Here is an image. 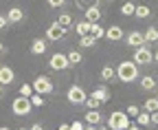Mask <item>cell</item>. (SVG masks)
I'll return each instance as SVG.
<instances>
[{
    "label": "cell",
    "mask_w": 158,
    "mask_h": 130,
    "mask_svg": "<svg viewBox=\"0 0 158 130\" xmlns=\"http://www.w3.org/2000/svg\"><path fill=\"white\" fill-rule=\"evenodd\" d=\"M116 80H121L125 84H132L134 80H138V66L132 60H125L116 66Z\"/></svg>",
    "instance_id": "6da1fadb"
},
{
    "label": "cell",
    "mask_w": 158,
    "mask_h": 130,
    "mask_svg": "<svg viewBox=\"0 0 158 130\" xmlns=\"http://www.w3.org/2000/svg\"><path fill=\"white\" fill-rule=\"evenodd\" d=\"M132 124V119L125 115V110H114L108 119V128L110 130H127Z\"/></svg>",
    "instance_id": "7a4b0ae2"
},
{
    "label": "cell",
    "mask_w": 158,
    "mask_h": 130,
    "mask_svg": "<svg viewBox=\"0 0 158 130\" xmlns=\"http://www.w3.org/2000/svg\"><path fill=\"white\" fill-rule=\"evenodd\" d=\"M31 110H33V104H31V99H29V97L18 95V97L11 102V113H13L15 117H27Z\"/></svg>",
    "instance_id": "3957f363"
},
{
    "label": "cell",
    "mask_w": 158,
    "mask_h": 130,
    "mask_svg": "<svg viewBox=\"0 0 158 130\" xmlns=\"http://www.w3.org/2000/svg\"><path fill=\"white\" fill-rule=\"evenodd\" d=\"M132 62H134L136 66H147V64H152V62H154V53H152L149 44H143V46L134 49V58H132Z\"/></svg>",
    "instance_id": "277c9868"
},
{
    "label": "cell",
    "mask_w": 158,
    "mask_h": 130,
    "mask_svg": "<svg viewBox=\"0 0 158 130\" xmlns=\"http://www.w3.org/2000/svg\"><path fill=\"white\" fill-rule=\"evenodd\" d=\"M66 99H68L73 106H84V102L88 99V93H86L81 86H79V84H75V86H70V88H68Z\"/></svg>",
    "instance_id": "5b68a950"
},
{
    "label": "cell",
    "mask_w": 158,
    "mask_h": 130,
    "mask_svg": "<svg viewBox=\"0 0 158 130\" xmlns=\"http://www.w3.org/2000/svg\"><path fill=\"white\" fill-rule=\"evenodd\" d=\"M31 86H33V90L37 93V95H48V93H53V88H55L51 77H46V75H37Z\"/></svg>",
    "instance_id": "8992f818"
},
{
    "label": "cell",
    "mask_w": 158,
    "mask_h": 130,
    "mask_svg": "<svg viewBox=\"0 0 158 130\" xmlns=\"http://www.w3.org/2000/svg\"><path fill=\"white\" fill-rule=\"evenodd\" d=\"M48 66H51L53 71H64V68H68V66H70L68 55H66V53H53L51 60H48Z\"/></svg>",
    "instance_id": "52a82bcc"
},
{
    "label": "cell",
    "mask_w": 158,
    "mask_h": 130,
    "mask_svg": "<svg viewBox=\"0 0 158 130\" xmlns=\"http://www.w3.org/2000/svg\"><path fill=\"white\" fill-rule=\"evenodd\" d=\"M66 31H68V29H64L59 22H53V24L46 29V38L53 40V42H57V40H62L64 35H66Z\"/></svg>",
    "instance_id": "ba28073f"
},
{
    "label": "cell",
    "mask_w": 158,
    "mask_h": 130,
    "mask_svg": "<svg viewBox=\"0 0 158 130\" xmlns=\"http://www.w3.org/2000/svg\"><path fill=\"white\" fill-rule=\"evenodd\" d=\"M125 42H127L132 49H138V46L147 44V42H145V35H143L141 31H130V33L125 35Z\"/></svg>",
    "instance_id": "9c48e42d"
},
{
    "label": "cell",
    "mask_w": 158,
    "mask_h": 130,
    "mask_svg": "<svg viewBox=\"0 0 158 130\" xmlns=\"http://www.w3.org/2000/svg\"><path fill=\"white\" fill-rule=\"evenodd\" d=\"M106 38H108L110 42H118V40L125 38V33H123V29L118 27V24H112V27L106 29Z\"/></svg>",
    "instance_id": "30bf717a"
},
{
    "label": "cell",
    "mask_w": 158,
    "mask_h": 130,
    "mask_svg": "<svg viewBox=\"0 0 158 130\" xmlns=\"http://www.w3.org/2000/svg\"><path fill=\"white\" fill-rule=\"evenodd\" d=\"M24 20V11L20 9V7H11L9 13H7V22L9 24H18V22H22Z\"/></svg>",
    "instance_id": "8fae6325"
},
{
    "label": "cell",
    "mask_w": 158,
    "mask_h": 130,
    "mask_svg": "<svg viewBox=\"0 0 158 130\" xmlns=\"http://www.w3.org/2000/svg\"><path fill=\"white\" fill-rule=\"evenodd\" d=\"M90 97L97 99V102H101V104H106V102L110 99V90H108V86H99V88H94V90L90 93Z\"/></svg>",
    "instance_id": "7c38bea8"
},
{
    "label": "cell",
    "mask_w": 158,
    "mask_h": 130,
    "mask_svg": "<svg viewBox=\"0 0 158 130\" xmlns=\"http://www.w3.org/2000/svg\"><path fill=\"white\" fill-rule=\"evenodd\" d=\"M13 80H15L13 68H11V66H0V84L7 86V84H11Z\"/></svg>",
    "instance_id": "4fadbf2b"
},
{
    "label": "cell",
    "mask_w": 158,
    "mask_h": 130,
    "mask_svg": "<svg viewBox=\"0 0 158 130\" xmlns=\"http://www.w3.org/2000/svg\"><path fill=\"white\" fill-rule=\"evenodd\" d=\"M99 18H101V9H99V5H90L86 7V20L92 24V22H99Z\"/></svg>",
    "instance_id": "5bb4252c"
},
{
    "label": "cell",
    "mask_w": 158,
    "mask_h": 130,
    "mask_svg": "<svg viewBox=\"0 0 158 130\" xmlns=\"http://www.w3.org/2000/svg\"><path fill=\"white\" fill-rule=\"evenodd\" d=\"M46 49H48V46H46V42H44L42 38H35V40L31 42V53H33V55H44Z\"/></svg>",
    "instance_id": "9a60e30c"
},
{
    "label": "cell",
    "mask_w": 158,
    "mask_h": 130,
    "mask_svg": "<svg viewBox=\"0 0 158 130\" xmlns=\"http://www.w3.org/2000/svg\"><path fill=\"white\" fill-rule=\"evenodd\" d=\"M84 119H86V124H88V126H99L103 117H101V113H99V110H88Z\"/></svg>",
    "instance_id": "2e32d148"
},
{
    "label": "cell",
    "mask_w": 158,
    "mask_h": 130,
    "mask_svg": "<svg viewBox=\"0 0 158 130\" xmlns=\"http://www.w3.org/2000/svg\"><path fill=\"white\" fill-rule=\"evenodd\" d=\"M99 75H101V80H103V82H112V80L116 77V68H114V66H103Z\"/></svg>",
    "instance_id": "e0dca14e"
},
{
    "label": "cell",
    "mask_w": 158,
    "mask_h": 130,
    "mask_svg": "<svg viewBox=\"0 0 158 130\" xmlns=\"http://www.w3.org/2000/svg\"><path fill=\"white\" fill-rule=\"evenodd\" d=\"M156 80L152 77V75H145V77H141V88L143 90H156Z\"/></svg>",
    "instance_id": "ac0fdd59"
},
{
    "label": "cell",
    "mask_w": 158,
    "mask_h": 130,
    "mask_svg": "<svg viewBox=\"0 0 158 130\" xmlns=\"http://www.w3.org/2000/svg\"><path fill=\"white\" fill-rule=\"evenodd\" d=\"M145 42L147 44H154V42H158V29L156 27H149V29H145Z\"/></svg>",
    "instance_id": "d6986e66"
},
{
    "label": "cell",
    "mask_w": 158,
    "mask_h": 130,
    "mask_svg": "<svg viewBox=\"0 0 158 130\" xmlns=\"http://www.w3.org/2000/svg\"><path fill=\"white\" fill-rule=\"evenodd\" d=\"M143 110L145 113H156L158 110V97H149V99H145V104H143Z\"/></svg>",
    "instance_id": "ffe728a7"
},
{
    "label": "cell",
    "mask_w": 158,
    "mask_h": 130,
    "mask_svg": "<svg viewBox=\"0 0 158 130\" xmlns=\"http://www.w3.org/2000/svg\"><path fill=\"white\" fill-rule=\"evenodd\" d=\"M90 35H94L97 40H99V38H106V29L99 24V22H92V24H90Z\"/></svg>",
    "instance_id": "44dd1931"
},
{
    "label": "cell",
    "mask_w": 158,
    "mask_h": 130,
    "mask_svg": "<svg viewBox=\"0 0 158 130\" xmlns=\"http://www.w3.org/2000/svg\"><path fill=\"white\" fill-rule=\"evenodd\" d=\"M75 29H77V33H79V38H84V35L90 33V22H88V20H81V22L75 24Z\"/></svg>",
    "instance_id": "7402d4cb"
},
{
    "label": "cell",
    "mask_w": 158,
    "mask_h": 130,
    "mask_svg": "<svg viewBox=\"0 0 158 130\" xmlns=\"http://www.w3.org/2000/svg\"><path fill=\"white\" fill-rule=\"evenodd\" d=\"M97 44V38H94V35H84V38H79V46H81V49H90V46H94Z\"/></svg>",
    "instance_id": "603a6c76"
},
{
    "label": "cell",
    "mask_w": 158,
    "mask_h": 130,
    "mask_svg": "<svg viewBox=\"0 0 158 130\" xmlns=\"http://www.w3.org/2000/svg\"><path fill=\"white\" fill-rule=\"evenodd\" d=\"M57 22L62 24L64 29H68V27H73V15L64 11V13H59V18H57Z\"/></svg>",
    "instance_id": "cb8c5ba5"
},
{
    "label": "cell",
    "mask_w": 158,
    "mask_h": 130,
    "mask_svg": "<svg viewBox=\"0 0 158 130\" xmlns=\"http://www.w3.org/2000/svg\"><path fill=\"white\" fill-rule=\"evenodd\" d=\"M66 55H68V62H70V66H77L79 62H81V53H79L77 49H73V51H68Z\"/></svg>",
    "instance_id": "d4e9b609"
},
{
    "label": "cell",
    "mask_w": 158,
    "mask_h": 130,
    "mask_svg": "<svg viewBox=\"0 0 158 130\" xmlns=\"http://www.w3.org/2000/svg\"><path fill=\"white\" fill-rule=\"evenodd\" d=\"M136 124L141 126V128L149 126V124H152V119H149V113H145V110H141V113H138V117H136Z\"/></svg>",
    "instance_id": "484cf974"
},
{
    "label": "cell",
    "mask_w": 158,
    "mask_h": 130,
    "mask_svg": "<svg viewBox=\"0 0 158 130\" xmlns=\"http://www.w3.org/2000/svg\"><path fill=\"white\" fill-rule=\"evenodd\" d=\"M149 7H145V5H136V11H134V15L136 18H141V20H143V18H149Z\"/></svg>",
    "instance_id": "4316f807"
},
{
    "label": "cell",
    "mask_w": 158,
    "mask_h": 130,
    "mask_svg": "<svg viewBox=\"0 0 158 130\" xmlns=\"http://www.w3.org/2000/svg\"><path fill=\"white\" fill-rule=\"evenodd\" d=\"M141 110H143V108H138V106H134V104H130V106L125 108V115H127L130 119H136V117H138V113H141Z\"/></svg>",
    "instance_id": "83f0119b"
},
{
    "label": "cell",
    "mask_w": 158,
    "mask_h": 130,
    "mask_svg": "<svg viewBox=\"0 0 158 130\" xmlns=\"http://www.w3.org/2000/svg\"><path fill=\"white\" fill-rule=\"evenodd\" d=\"M29 99H31V104H33V106H37V108H42V106L46 104V102H44V95H37V93H33Z\"/></svg>",
    "instance_id": "f1b7e54d"
},
{
    "label": "cell",
    "mask_w": 158,
    "mask_h": 130,
    "mask_svg": "<svg viewBox=\"0 0 158 130\" xmlns=\"http://www.w3.org/2000/svg\"><path fill=\"white\" fill-rule=\"evenodd\" d=\"M134 11H136V5H134V2H123V5H121V13H123V15H132Z\"/></svg>",
    "instance_id": "f546056e"
},
{
    "label": "cell",
    "mask_w": 158,
    "mask_h": 130,
    "mask_svg": "<svg viewBox=\"0 0 158 130\" xmlns=\"http://www.w3.org/2000/svg\"><path fill=\"white\" fill-rule=\"evenodd\" d=\"M33 93H35V90H33L31 84H22V86H20V95H22V97H31Z\"/></svg>",
    "instance_id": "4dcf8cb0"
},
{
    "label": "cell",
    "mask_w": 158,
    "mask_h": 130,
    "mask_svg": "<svg viewBox=\"0 0 158 130\" xmlns=\"http://www.w3.org/2000/svg\"><path fill=\"white\" fill-rule=\"evenodd\" d=\"M84 106H86L88 110H99V106H101V102H97V99H92V97H88V99L84 102Z\"/></svg>",
    "instance_id": "1f68e13d"
},
{
    "label": "cell",
    "mask_w": 158,
    "mask_h": 130,
    "mask_svg": "<svg viewBox=\"0 0 158 130\" xmlns=\"http://www.w3.org/2000/svg\"><path fill=\"white\" fill-rule=\"evenodd\" d=\"M46 2H48V7L59 9V7H64V5H66V0H46Z\"/></svg>",
    "instance_id": "d6a6232c"
},
{
    "label": "cell",
    "mask_w": 158,
    "mask_h": 130,
    "mask_svg": "<svg viewBox=\"0 0 158 130\" xmlns=\"http://www.w3.org/2000/svg\"><path fill=\"white\" fill-rule=\"evenodd\" d=\"M70 130H86V126H84V121H79V119H77V121L70 124Z\"/></svg>",
    "instance_id": "836d02e7"
},
{
    "label": "cell",
    "mask_w": 158,
    "mask_h": 130,
    "mask_svg": "<svg viewBox=\"0 0 158 130\" xmlns=\"http://www.w3.org/2000/svg\"><path fill=\"white\" fill-rule=\"evenodd\" d=\"M7 24H9V22H7V15H0V31H2Z\"/></svg>",
    "instance_id": "e575fe53"
},
{
    "label": "cell",
    "mask_w": 158,
    "mask_h": 130,
    "mask_svg": "<svg viewBox=\"0 0 158 130\" xmlns=\"http://www.w3.org/2000/svg\"><path fill=\"white\" fill-rule=\"evenodd\" d=\"M149 119H152V124H156V126H158V110H156V113H152V115H149Z\"/></svg>",
    "instance_id": "d590c367"
},
{
    "label": "cell",
    "mask_w": 158,
    "mask_h": 130,
    "mask_svg": "<svg viewBox=\"0 0 158 130\" xmlns=\"http://www.w3.org/2000/svg\"><path fill=\"white\" fill-rule=\"evenodd\" d=\"M127 130H143V128H141V126H138V124H134V121H132V124H130V128H127Z\"/></svg>",
    "instance_id": "8d00e7d4"
},
{
    "label": "cell",
    "mask_w": 158,
    "mask_h": 130,
    "mask_svg": "<svg viewBox=\"0 0 158 130\" xmlns=\"http://www.w3.org/2000/svg\"><path fill=\"white\" fill-rule=\"evenodd\" d=\"M29 130H44V128H42V126H40V124H33V126H31Z\"/></svg>",
    "instance_id": "74e56055"
},
{
    "label": "cell",
    "mask_w": 158,
    "mask_h": 130,
    "mask_svg": "<svg viewBox=\"0 0 158 130\" xmlns=\"http://www.w3.org/2000/svg\"><path fill=\"white\" fill-rule=\"evenodd\" d=\"M57 130H70V124H62V126H59Z\"/></svg>",
    "instance_id": "f35d334b"
},
{
    "label": "cell",
    "mask_w": 158,
    "mask_h": 130,
    "mask_svg": "<svg viewBox=\"0 0 158 130\" xmlns=\"http://www.w3.org/2000/svg\"><path fill=\"white\" fill-rule=\"evenodd\" d=\"M154 62L158 64V49H156V53H154Z\"/></svg>",
    "instance_id": "ab89813d"
},
{
    "label": "cell",
    "mask_w": 158,
    "mask_h": 130,
    "mask_svg": "<svg viewBox=\"0 0 158 130\" xmlns=\"http://www.w3.org/2000/svg\"><path fill=\"white\" fill-rule=\"evenodd\" d=\"M99 126H86V130H97Z\"/></svg>",
    "instance_id": "60d3db41"
},
{
    "label": "cell",
    "mask_w": 158,
    "mask_h": 130,
    "mask_svg": "<svg viewBox=\"0 0 158 130\" xmlns=\"http://www.w3.org/2000/svg\"><path fill=\"white\" fill-rule=\"evenodd\" d=\"M2 51H5V46H2V42H0V53H2Z\"/></svg>",
    "instance_id": "b9f144b4"
},
{
    "label": "cell",
    "mask_w": 158,
    "mask_h": 130,
    "mask_svg": "<svg viewBox=\"0 0 158 130\" xmlns=\"http://www.w3.org/2000/svg\"><path fill=\"white\" fill-rule=\"evenodd\" d=\"M97 130H110V128H108V126H106V128H97Z\"/></svg>",
    "instance_id": "7bdbcfd3"
},
{
    "label": "cell",
    "mask_w": 158,
    "mask_h": 130,
    "mask_svg": "<svg viewBox=\"0 0 158 130\" xmlns=\"http://www.w3.org/2000/svg\"><path fill=\"white\" fill-rule=\"evenodd\" d=\"M2 88H5V86H2V84H0V95H2Z\"/></svg>",
    "instance_id": "ee69618b"
},
{
    "label": "cell",
    "mask_w": 158,
    "mask_h": 130,
    "mask_svg": "<svg viewBox=\"0 0 158 130\" xmlns=\"http://www.w3.org/2000/svg\"><path fill=\"white\" fill-rule=\"evenodd\" d=\"M0 130H9V128H7V126H2V128H0Z\"/></svg>",
    "instance_id": "f6af8a7d"
},
{
    "label": "cell",
    "mask_w": 158,
    "mask_h": 130,
    "mask_svg": "<svg viewBox=\"0 0 158 130\" xmlns=\"http://www.w3.org/2000/svg\"><path fill=\"white\" fill-rule=\"evenodd\" d=\"M156 97H158V86H156Z\"/></svg>",
    "instance_id": "bcb514c9"
},
{
    "label": "cell",
    "mask_w": 158,
    "mask_h": 130,
    "mask_svg": "<svg viewBox=\"0 0 158 130\" xmlns=\"http://www.w3.org/2000/svg\"><path fill=\"white\" fill-rule=\"evenodd\" d=\"M97 2H103V0H97Z\"/></svg>",
    "instance_id": "7dc6e473"
},
{
    "label": "cell",
    "mask_w": 158,
    "mask_h": 130,
    "mask_svg": "<svg viewBox=\"0 0 158 130\" xmlns=\"http://www.w3.org/2000/svg\"><path fill=\"white\" fill-rule=\"evenodd\" d=\"M20 130H27V128H20Z\"/></svg>",
    "instance_id": "c3c4849f"
},
{
    "label": "cell",
    "mask_w": 158,
    "mask_h": 130,
    "mask_svg": "<svg viewBox=\"0 0 158 130\" xmlns=\"http://www.w3.org/2000/svg\"><path fill=\"white\" fill-rule=\"evenodd\" d=\"M0 66H2V62H0Z\"/></svg>",
    "instance_id": "681fc988"
},
{
    "label": "cell",
    "mask_w": 158,
    "mask_h": 130,
    "mask_svg": "<svg viewBox=\"0 0 158 130\" xmlns=\"http://www.w3.org/2000/svg\"><path fill=\"white\" fill-rule=\"evenodd\" d=\"M156 130H158V128H156Z\"/></svg>",
    "instance_id": "f907efd6"
}]
</instances>
